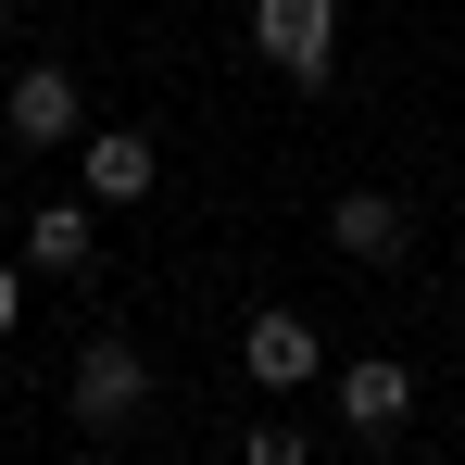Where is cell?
I'll return each mask as SVG.
<instances>
[{"label": "cell", "instance_id": "5", "mask_svg": "<svg viewBox=\"0 0 465 465\" xmlns=\"http://www.w3.org/2000/svg\"><path fill=\"white\" fill-rule=\"evenodd\" d=\"M76 189H88V202H114V214H139V202L163 189V163H152L139 126H88V139H76Z\"/></svg>", "mask_w": 465, "mask_h": 465}, {"label": "cell", "instance_id": "10", "mask_svg": "<svg viewBox=\"0 0 465 465\" xmlns=\"http://www.w3.org/2000/svg\"><path fill=\"white\" fill-rule=\"evenodd\" d=\"M0 25H13V0H0Z\"/></svg>", "mask_w": 465, "mask_h": 465}, {"label": "cell", "instance_id": "4", "mask_svg": "<svg viewBox=\"0 0 465 465\" xmlns=\"http://www.w3.org/2000/svg\"><path fill=\"white\" fill-rule=\"evenodd\" d=\"M239 378H252V390H314V378H327V340H314L290 302H264L252 327H239Z\"/></svg>", "mask_w": 465, "mask_h": 465}, {"label": "cell", "instance_id": "11", "mask_svg": "<svg viewBox=\"0 0 465 465\" xmlns=\"http://www.w3.org/2000/svg\"><path fill=\"white\" fill-rule=\"evenodd\" d=\"M0 390H13V365H0Z\"/></svg>", "mask_w": 465, "mask_h": 465}, {"label": "cell", "instance_id": "3", "mask_svg": "<svg viewBox=\"0 0 465 465\" xmlns=\"http://www.w3.org/2000/svg\"><path fill=\"white\" fill-rule=\"evenodd\" d=\"M0 126H13L25 152H76L88 139V88L64 76V64H25V76L0 88Z\"/></svg>", "mask_w": 465, "mask_h": 465}, {"label": "cell", "instance_id": "1", "mask_svg": "<svg viewBox=\"0 0 465 465\" xmlns=\"http://www.w3.org/2000/svg\"><path fill=\"white\" fill-rule=\"evenodd\" d=\"M64 415H76L88 440H126V428L152 415V352H139V340H88L76 378H64Z\"/></svg>", "mask_w": 465, "mask_h": 465}, {"label": "cell", "instance_id": "2", "mask_svg": "<svg viewBox=\"0 0 465 465\" xmlns=\"http://www.w3.org/2000/svg\"><path fill=\"white\" fill-rule=\"evenodd\" d=\"M252 64L290 88L340 76V0H252Z\"/></svg>", "mask_w": 465, "mask_h": 465}, {"label": "cell", "instance_id": "9", "mask_svg": "<svg viewBox=\"0 0 465 465\" xmlns=\"http://www.w3.org/2000/svg\"><path fill=\"white\" fill-rule=\"evenodd\" d=\"M13 314H25V264H0V340H13Z\"/></svg>", "mask_w": 465, "mask_h": 465}, {"label": "cell", "instance_id": "7", "mask_svg": "<svg viewBox=\"0 0 465 465\" xmlns=\"http://www.w3.org/2000/svg\"><path fill=\"white\" fill-rule=\"evenodd\" d=\"M327 252H340V264H402V252H415V214H402L390 189H340V202H327Z\"/></svg>", "mask_w": 465, "mask_h": 465}, {"label": "cell", "instance_id": "8", "mask_svg": "<svg viewBox=\"0 0 465 465\" xmlns=\"http://www.w3.org/2000/svg\"><path fill=\"white\" fill-rule=\"evenodd\" d=\"M88 264H101V202H38V214H25V277H88Z\"/></svg>", "mask_w": 465, "mask_h": 465}, {"label": "cell", "instance_id": "6", "mask_svg": "<svg viewBox=\"0 0 465 465\" xmlns=\"http://www.w3.org/2000/svg\"><path fill=\"white\" fill-rule=\"evenodd\" d=\"M402 415H415V365L402 352H352L340 365V428L352 440H402Z\"/></svg>", "mask_w": 465, "mask_h": 465}]
</instances>
